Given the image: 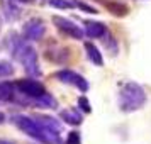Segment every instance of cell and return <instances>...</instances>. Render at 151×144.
<instances>
[{"label": "cell", "mask_w": 151, "mask_h": 144, "mask_svg": "<svg viewBox=\"0 0 151 144\" xmlns=\"http://www.w3.org/2000/svg\"><path fill=\"white\" fill-rule=\"evenodd\" d=\"M53 22L56 24V27L60 29V31H63L66 36H70V37H75V39H82L83 31L80 29V26L73 24V22L68 21V19L58 17V15H55V17H53Z\"/></svg>", "instance_id": "277c9868"}, {"label": "cell", "mask_w": 151, "mask_h": 144, "mask_svg": "<svg viewBox=\"0 0 151 144\" xmlns=\"http://www.w3.org/2000/svg\"><path fill=\"white\" fill-rule=\"evenodd\" d=\"M144 103V92L136 83H127L121 92V107L124 110L139 109Z\"/></svg>", "instance_id": "6da1fadb"}, {"label": "cell", "mask_w": 151, "mask_h": 144, "mask_svg": "<svg viewBox=\"0 0 151 144\" xmlns=\"http://www.w3.org/2000/svg\"><path fill=\"white\" fill-rule=\"evenodd\" d=\"M80 103H82V109L85 110V112H90V105H88V102H87L85 98H80Z\"/></svg>", "instance_id": "5bb4252c"}, {"label": "cell", "mask_w": 151, "mask_h": 144, "mask_svg": "<svg viewBox=\"0 0 151 144\" xmlns=\"http://www.w3.org/2000/svg\"><path fill=\"white\" fill-rule=\"evenodd\" d=\"M15 53H17V58L24 63V68L29 69V73H36V71H37V69L34 68L36 66V53H34V49L29 48V46H26L24 42H21V44L17 46V49H15Z\"/></svg>", "instance_id": "3957f363"}, {"label": "cell", "mask_w": 151, "mask_h": 144, "mask_svg": "<svg viewBox=\"0 0 151 144\" xmlns=\"http://www.w3.org/2000/svg\"><path fill=\"white\" fill-rule=\"evenodd\" d=\"M0 144H9V143H5V141H0Z\"/></svg>", "instance_id": "2e32d148"}, {"label": "cell", "mask_w": 151, "mask_h": 144, "mask_svg": "<svg viewBox=\"0 0 151 144\" xmlns=\"http://www.w3.org/2000/svg\"><path fill=\"white\" fill-rule=\"evenodd\" d=\"M42 32H44V26L39 21H31L24 27V36L27 39H39L42 36Z\"/></svg>", "instance_id": "8992f818"}, {"label": "cell", "mask_w": 151, "mask_h": 144, "mask_svg": "<svg viewBox=\"0 0 151 144\" xmlns=\"http://www.w3.org/2000/svg\"><path fill=\"white\" fill-rule=\"evenodd\" d=\"M56 78H61L63 82L71 83V85H75V87H78V88H82V92H85V90L88 88V85H87V83L83 82V78H82V76H78L76 73L70 71V69L56 73Z\"/></svg>", "instance_id": "5b68a950"}, {"label": "cell", "mask_w": 151, "mask_h": 144, "mask_svg": "<svg viewBox=\"0 0 151 144\" xmlns=\"http://www.w3.org/2000/svg\"><path fill=\"white\" fill-rule=\"evenodd\" d=\"M66 143L68 144H80V136L76 132H71L68 136V139H66Z\"/></svg>", "instance_id": "4fadbf2b"}, {"label": "cell", "mask_w": 151, "mask_h": 144, "mask_svg": "<svg viewBox=\"0 0 151 144\" xmlns=\"http://www.w3.org/2000/svg\"><path fill=\"white\" fill-rule=\"evenodd\" d=\"M63 117H65L66 122H70V124H80L82 122V117L78 115L76 112H73V110H65V112H63Z\"/></svg>", "instance_id": "30bf717a"}, {"label": "cell", "mask_w": 151, "mask_h": 144, "mask_svg": "<svg viewBox=\"0 0 151 144\" xmlns=\"http://www.w3.org/2000/svg\"><path fill=\"white\" fill-rule=\"evenodd\" d=\"M12 97V88L9 83H0V100H7Z\"/></svg>", "instance_id": "8fae6325"}, {"label": "cell", "mask_w": 151, "mask_h": 144, "mask_svg": "<svg viewBox=\"0 0 151 144\" xmlns=\"http://www.w3.org/2000/svg\"><path fill=\"white\" fill-rule=\"evenodd\" d=\"M104 5H105V9L109 10L110 14L117 15V17H124V15H127V12H129L127 5H124L121 2H105Z\"/></svg>", "instance_id": "52a82bcc"}, {"label": "cell", "mask_w": 151, "mask_h": 144, "mask_svg": "<svg viewBox=\"0 0 151 144\" xmlns=\"http://www.w3.org/2000/svg\"><path fill=\"white\" fill-rule=\"evenodd\" d=\"M85 48H87V51H88V58L92 59V61L95 63V64H99V66H102V56H100V53H99V49L93 46V44H90V42H87L85 44Z\"/></svg>", "instance_id": "9c48e42d"}, {"label": "cell", "mask_w": 151, "mask_h": 144, "mask_svg": "<svg viewBox=\"0 0 151 144\" xmlns=\"http://www.w3.org/2000/svg\"><path fill=\"white\" fill-rule=\"evenodd\" d=\"M17 87L24 92V93H27L31 97H36L37 100H41V102H46V103H55L51 98L48 97L46 93V90L42 88V85H39L37 82L34 80H26V82H19L17 83Z\"/></svg>", "instance_id": "7a4b0ae2"}, {"label": "cell", "mask_w": 151, "mask_h": 144, "mask_svg": "<svg viewBox=\"0 0 151 144\" xmlns=\"http://www.w3.org/2000/svg\"><path fill=\"white\" fill-rule=\"evenodd\" d=\"M87 34L92 37H100L105 34V27L100 22H87Z\"/></svg>", "instance_id": "ba28073f"}, {"label": "cell", "mask_w": 151, "mask_h": 144, "mask_svg": "<svg viewBox=\"0 0 151 144\" xmlns=\"http://www.w3.org/2000/svg\"><path fill=\"white\" fill-rule=\"evenodd\" d=\"M9 71H10V68H7V69H2V68H0V75H4V73H9Z\"/></svg>", "instance_id": "9a60e30c"}, {"label": "cell", "mask_w": 151, "mask_h": 144, "mask_svg": "<svg viewBox=\"0 0 151 144\" xmlns=\"http://www.w3.org/2000/svg\"><path fill=\"white\" fill-rule=\"evenodd\" d=\"M21 2H32V0H21Z\"/></svg>", "instance_id": "e0dca14e"}, {"label": "cell", "mask_w": 151, "mask_h": 144, "mask_svg": "<svg viewBox=\"0 0 151 144\" xmlns=\"http://www.w3.org/2000/svg\"><path fill=\"white\" fill-rule=\"evenodd\" d=\"M44 2H48V4L55 5V7H60V9H70L71 5H75V4H70L66 0H44Z\"/></svg>", "instance_id": "7c38bea8"}]
</instances>
